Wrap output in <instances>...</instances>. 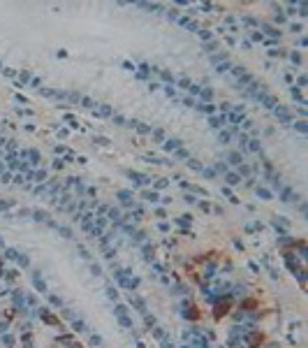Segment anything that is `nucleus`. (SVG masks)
<instances>
[{"label":"nucleus","mask_w":308,"mask_h":348,"mask_svg":"<svg viewBox=\"0 0 308 348\" xmlns=\"http://www.w3.org/2000/svg\"><path fill=\"white\" fill-rule=\"evenodd\" d=\"M229 160H232L234 165H239V162H241V156H239V153H232V156H229Z\"/></svg>","instance_id":"2"},{"label":"nucleus","mask_w":308,"mask_h":348,"mask_svg":"<svg viewBox=\"0 0 308 348\" xmlns=\"http://www.w3.org/2000/svg\"><path fill=\"white\" fill-rule=\"evenodd\" d=\"M227 184H239V174H227Z\"/></svg>","instance_id":"1"}]
</instances>
